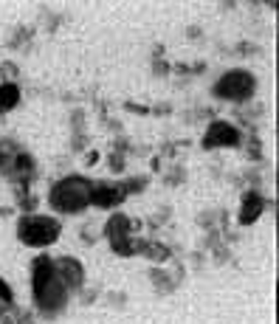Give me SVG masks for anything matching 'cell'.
Masks as SVG:
<instances>
[{"instance_id":"cell-1","label":"cell","mask_w":279,"mask_h":324,"mask_svg":"<svg viewBox=\"0 0 279 324\" xmlns=\"http://www.w3.org/2000/svg\"><path fill=\"white\" fill-rule=\"evenodd\" d=\"M17 99H20L17 85H3V88H0V110H11V107L17 104Z\"/></svg>"},{"instance_id":"cell-2","label":"cell","mask_w":279,"mask_h":324,"mask_svg":"<svg viewBox=\"0 0 279 324\" xmlns=\"http://www.w3.org/2000/svg\"><path fill=\"white\" fill-rule=\"evenodd\" d=\"M113 200H116V192L113 189H96L93 192V203H96V206H110Z\"/></svg>"},{"instance_id":"cell-3","label":"cell","mask_w":279,"mask_h":324,"mask_svg":"<svg viewBox=\"0 0 279 324\" xmlns=\"http://www.w3.org/2000/svg\"><path fill=\"white\" fill-rule=\"evenodd\" d=\"M259 203H262V200H259L257 195H248V200H246V206H248V212H246V214H243V220H254V214H257V212H259Z\"/></svg>"},{"instance_id":"cell-4","label":"cell","mask_w":279,"mask_h":324,"mask_svg":"<svg viewBox=\"0 0 279 324\" xmlns=\"http://www.w3.org/2000/svg\"><path fill=\"white\" fill-rule=\"evenodd\" d=\"M0 299H11L9 288H6V285H3V282H0Z\"/></svg>"}]
</instances>
